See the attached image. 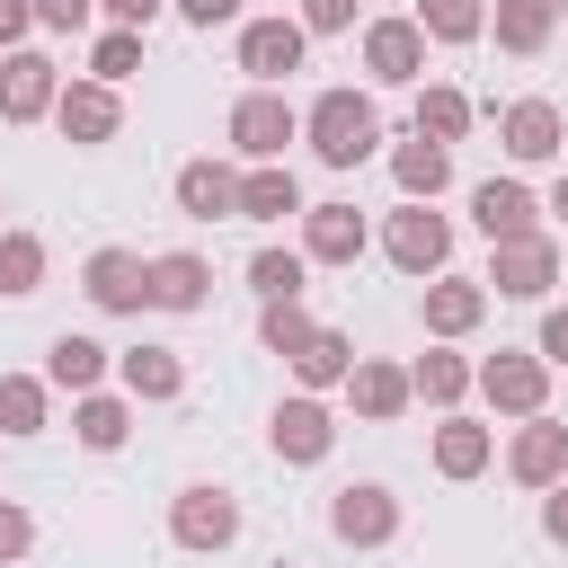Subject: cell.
Segmentation results:
<instances>
[{
    "label": "cell",
    "mask_w": 568,
    "mask_h": 568,
    "mask_svg": "<svg viewBox=\"0 0 568 568\" xmlns=\"http://www.w3.org/2000/svg\"><path fill=\"white\" fill-rule=\"evenodd\" d=\"M390 178H399V195H408V204H435V195L453 186V151H444V142H426V133H408V142L390 151Z\"/></svg>",
    "instance_id": "cell-18"
},
{
    "label": "cell",
    "mask_w": 568,
    "mask_h": 568,
    "mask_svg": "<svg viewBox=\"0 0 568 568\" xmlns=\"http://www.w3.org/2000/svg\"><path fill=\"white\" fill-rule=\"evenodd\" d=\"M133 71H142V36H133V27H106V36L89 44V80L115 89V80H133Z\"/></svg>",
    "instance_id": "cell-36"
},
{
    "label": "cell",
    "mask_w": 568,
    "mask_h": 568,
    "mask_svg": "<svg viewBox=\"0 0 568 568\" xmlns=\"http://www.w3.org/2000/svg\"><path fill=\"white\" fill-rule=\"evenodd\" d=\"M284 213H311L302 186H293V169H284V160L248 169V178H240V222H284Z\"/></svg>",
    "instance_id": "cell-25"
},
{
    "label": "cell",
    "mask_w": 568,
    "mask_h": 568,
    "mask_svg": "<svg viewBox=\"0 0 568 568\" xmlns=\"http://www.w3.org/2000/svg\"><path fill=\"white\" fill-rule=\"evenodd\" d=\"M470 222H479L488 248H497V240H532L541 204H532V186H515V178H479V186H470Z\"/></svg>",
    "instance_id": "cell-14"
},
{
    "label": "cell",
    "mask_w": 568,
    "mask_h": 568,
    "mask_svg": "<svg viewBox=\"0 0 568 568\" xmlns=\"http://www.w3.org/2000/svg\"><path fill=\"white\" fill-rule=\"evenodd\" d=\"M293 133H302V115L284 106V89H248V98L231 106V151H248L257 169H266V160H284V142H293Z\"/></svg>",
    "instance_id": "cell-6"
},
{
    "label": "cell",
    "mask_w": 568,
    "mask_h": 568,
    "mask_svg": "<svg viewBox=\"0 0 568 568\" xmlns=\"http://www.w3.org/2000/svg\"><path fill=\"white\" fill-rule=\"evenodd\" d=\"M204 293H213V266L195 248L151 257V311H204Z\"/></svg>",
    "instance_id": "cell-20"
},
{
    "label": "cell",
    "mask_w": 568,
    "mask_h": 568,
    "mask_svg": "<svg viewBox=\"0 0 568 568\" xmlns=\"http://www.w3.org/2000/svg\"><path fill=\"white\" fill-rule=\"evenodd\" d=\"M266 444H275V462H293V470H302V462H328V444H337V417H328V408L302 390V399H284V408L266 417Z\"/></svg>",
    "instance_id": "cell-11"
},
{
    "label": "cell",
    "mask_w": 568,
    "mask_h": 568,
    "mask_svg": "<svg viewBox=\"0 0 568 568\" xmlns=\"http://www.w3.org/2000/svg\"><path fill=\"white\" fill-rule=\"evenodd\" d=\"M488 284L506 293V302H541L550 284H559V248L532 231V240H497V257H488Z\"/></svg>",
    "instance_id": "cell-9"
},
{
    "label": "cell",
    "mask_w": 568,
    "mask_h": 568,
    "mask_svg": "<svg viewBox=\"0 0 568 568\" xmlns=\"http://www.w3.org/2000/svg\"><path fill=\"white\" fill-rule=\"evenodd\" d=\"M36 284H44V240L36 231H0V293L27 302Z\"/></svg>",
    "instance_id": "cell-34"
},
{
    "label": "cell",
    "mask_w": 568,
    "mask_h": 568,
    "mask_svg": "<svg viewBox=\"0 0 568 568\" xmlns=\"http://www.w3.org/2000/svg\"><path fill=\"white\" fill-rule=\"evenodd\" d=\"M302 133H311V151H320L328 169H355V160H373L382 115H373V98H364V89H320V98H311V115H302Z\"/></svg>",
    "instance_id": "cell-1"
},
{
    "label": "cell",
    "mask_w": 568,
    "mask_h": 568,
    "mask_svg": "<svg viewBox=\"0 0 568 568\" xmlns=\"http://www.w3.org/2000/svg\"><path fill=\"white\" fill-rule=\"evenodd\" d=\"M328 532L355 541V550H382V541H399V497H390L382 479H346V488L328 497Z\"/></svg>",
    "instance_id": "cell-3"
},
{
    "label": "cell",
    "mask_w": 568,
    "mask_h": 568,
    "mask_svg": "<svg viewBox=\"0 0 568 568\" xmlns=\"http://www.w3.org/2000/svg\"><path fill=\"white\" fill-rule=\"evenodd\" d=\"M488 453H497L488 426H470V417H444V426H435V470H444V479H479Z\"/></svg>",
    "instance_id": "cell-28"
},
{
    "label": "cell",
    "mask_w": 568,
    "mask_h": 568,
    "mask_svg": "<svg viewBox=\"0 0 568 568\" xmlns=\"http://www.w3.org/2000/svg\"><path fill=\"white\" fill-rule=\"evenodd\" d=\"M364 71H373L382 89L426 80V27H417V18H373V27H364Z\"/></svg>",
    "instance_id": "cell-8"
},
{
    "label": "cell",
    "mask_w": 568,
    "mask_h": 568,
    "mask_svg": "<svg viewBox=\"0 0 568 568\" xmlns=\"http://www.w3.org/2000/svg\"><path fill=\"white\" fill-rule=\"evenodd\" d=\"M408 382H417V399H426V408H453L462 390H479V364H462V355H444V346H426Z\"/></svg>",
    "instance_id": "cell-29"
},
{
    "label": "cell",
    "mask_w": 568,
    "mask_h": 568,
    "mask_svg": "<svg viewBox=\"0 0 568 568\" xmlns=\"http://www.w3.org/2000/svg\"><path fill=\"white\" fill-rule=\"evenodd\" d=\"M302 44H311L302 18H248V27H240V71H248L257 89H275L284 71H302Z\"/></svg>",
    "instance_id": "cell-7"
},
{
    "label": "cell",
    "mask_w": 568,
    "mask_h": 568,
    "mask_svg": "<svg viewBox=\"0 0 568 568\" xmlns=\"http://www.w3.org/2000/svg\"><path fill=\"white\" fill-rule=\"evenodd\" d=\"M479 399L506 408V417H541V399H550V364L524 355V346H497V355L479 364Z\"/></svg>",
    "instance_id": "cell-5"
},
{
    "label": "cell",
    "mask_w": 568,
    "mask_h": 568,
    "mask_svg": "<svg viewBox=\"0 0 568 568\" xmlns=\"http://www.w3.org/2000/svg\"><path fill=\"white\" fill-rule=\"evenodd\" d=\"M44 382H53V390H80V399H89V390L106 382V346H98V337H80V328H62V337L44 346Z\"/></svg>",
    "instance_id": "cell-23"
},
{
    "label": "cell",
    "mask_w": 568,
    "mask_h": 568,
    "mask_svg": "<svg viewBox=\"0 0 568 568\" xmlns=\"http://www.w3.org/2000/svg\"><path fill=\"white\" fill-rule=\"evenodd\" d=\"M541 364H568V311H541V346H532Z\"/></svg>",
    "instance_id": "cell-43"
},
{
    "label": "cell",
    "mask_w": 568,
    "mask_h": 568,
    "mask_svg": "<svg viewBox=\"0 0 568 568\" xmlns=\"http://www.w3.org/2000/svg\"><path fill=\"white\" fill-rule=\"evenodd\" d=\"M506 470H515L524 488H559V479H568V426H550V417H524V435L506 444Z\"/></svg>",
    "instance_id": "cell-17"
},
{
    "label": "cell",
    "mask_w": 568,
    "mask_h": 568,
    "mask_svg": "<svg viewBox=\"0 0 568 568\" xmlns=\"http://www.w3.org/2000/svg\"><path fill=\"white\" fill-rule=\"evenodd\" d=\"M115 382H124V399H178L186 390V364H178V346H124L115 355Z\"/></svg>",
    "instance_id": "cell-22"
},
{
    "label": "cell",
    "mask_w": 568,
    "mask_h": 568,
    "mask_svg": "<svg viewBox=\"0 0 568 568\" xmlns=\"http://www.w3.org/2000/svg\"><path fill=\"white\" fill-rule=\"evenodd\" d=\"M417 133L453 151V142L470 133V98H462V89H417Z\"/></svg>",
    "instance_id": "cell-35"
},
{
    "label": "cell",
    "mask_w": 568,
    "mask_h": 568,
    "mask_svg": "<svg viewBox=\"0 0 568 568\" xmlns=\"http://www.w3.org/2000/svg\"><path fill=\"white\" fill-rule=\"evenodd\" d=\"M488 27H497V44H506V53H524V62H532V53L550 44V27H559V18H550L541 0H497V9H488Z\"/></svg>",
    "instance_id": "cell-30"
},
{
    "label": "cell",
    "mask_w": 568,
    "mask_h": 568,
    "mask_svg": "<svg viewBox=\"0 0 568 568\" xmlns=\"http://www.w3.org/2000/svg\"><path fill=\"white\" fill-rule=\"evenodd\" d=\"M417 27H426V44H470V36H488V0H417Z\"/></svg>",
    "instance_id": "cell-31"
},
{
    "label": "cell",
    "mask_w": 568,
    "mask_h": 568,
    "mask_svg": "<svg viewBox=\"0 0 568 568\" xmlns=\"http://www.w3.org/2000/svg\"><path fill=\"white\" fill-rule=\"evenodd\" d=\"M382 248H390L399 275H444V257H453V222H444L435 204H399L390 231H382Z\"/></svg>",
    "instance_id": "cell-4"
},
{
    "label": "cell",
    "mask_w": 568,
    "mask_h": 568,
    "mask_svg": "<svg viewBox=\"0 0 568 568\" xmlns=\"http://www.w3.org/2000/svg\"><path fill=\"white\" fill-rule=\"evenodd\" d=\"M178 18H186V27H231L240 0H178Z\"/></svg>",
    "instance_id": "cell-44"
},
{
    "label": "cell",
    "mask_w": 568,
    "mask_h": 568,
    "mask_svg": "<svg viewBox=\"0 0 568 568\" xmlns=\"http://www.w3.org/2000/svg\"><path fill=\"white\" fill-rule=\"evenodd\" d=\"M71 435H80L89 453H115V444L133 435V399H115V390H89V399L71 408Z\"/></svg>",
    "instance_id": "cell-27"
},
{
    "label": "cell",
    "mask_w": 568,
    "mask_h": 568,
    "mask_svg": "<svg viewBox=\"0 0 568 568\" xmlns=\"http://www.w3.org/2000/svg\"><path fill=\"white\" fill-rule=\"evenodd\" d=\"M169 541H178V550H231V541H240V497L213 488V479L178 488V497H169Z\"/></svg>",
    "instance_id": "cell-2"
},
{
    "label": "cell",
    "mask_w": 568,
    "mask_h": 568,
    "mask_svg": "<svg viewBox=\"0 0 568 568\" xmlns=\"http://www.w3.org/2000/svg\"><path fill=\"white\" fill-rule=\"evenodd\" d=\"M346 373H355V337H346V328H311V346L293 355V382L320 399V390H328V382H346Z\"/></svg>",
    "instance_id": "cell-26"
},
{
    "label": "cell",
    "mask_w": 568,
    "mask_h": 568,
    "mask_svg": "<svg viewBox=\"0 0 568 568\" xmlns=\"http://www.w3.org/2000/svg\"><path fill=\"white\" fill-rule=\"evenodd\" d=\"M44 390L36 373H0V435H44Z\"/></svg>",
    "instance_id": "cell-33"
},
{
    "label": "cell",
    "mask_w": 568,
    "mask_h": 568,
    "mask_svg": "<svg viewBox=\"0 0 568 568\" xmlns=\"http://www.w3.org/2000/svg\"><path fill=\"white\" fill-rule=\"evenodd\" d=\"M89 18H98V0H36V27H53V36H71Z\"/></svg>",
    "instance_id": "cell-40"
},
{
    "label": "cell",
    "mask_w": 568,
    "mask_h": 568,
    "mask_svg": "<svg viewBox=\"0 0 568 568\" xmlns=\"http://www.w3.org/2000/svg\"><path fill=\"white\" fill-rule=\"evenodd\" d=\"M497 133H506V160H524V169L568 151V124H559V106H550V98H515V106L497 115Z\"/></svg>",
    "instance_id": "cell-13"
},
{
    "label": "cell",
    "mask_w": 568,
    "mask_h": 568,
    "mask_svg": "<svg viewBox=\"0 0 568 568\" xmlns=\"http://www.w3.org/2000/svg\"><path fill=\"white\" fill-rule=\"evenodd\" d=\"M178 213H195V222H231V213H240V178H231L222 160H186V169H178Z\"/></svg>",
    "instance_id": "cell-19"
},
{
    "label": "cell",
    "mask_w": 568,
    "mask_h": 568,
    "mask_svg": "<svg viewBox=\"0 0 568 568\" xmlns=\"http://www.w3.org/2000/svg\"><path fill=\"white\" fill-rule=\"evenodd\" d=\"M302 27L311 36H346L355 27V0H302Z\"/></svg>",
    "instance_id": "cell-39"
},
{
    "label": "cell",
    "mask_w": 568,
    "mask_h": 568,
    "mask_svg": "<svg viewBox=\"0 0 568 568\" xmlns=\"http://www.w3.org/2000/svg\"><path fill=\"white\" fill-rule=\"evenodd\" d=\"M80 293H89L98 311H142V302H151V257H133V248H89Z\"/></svg>",
    "instance_id": "cell-10"
},
{
    "label": "cell",
    "mask_w": 568,
    "mask_h": 568,
    "mask_svg": "<svg viewBox=\"0 0 568 568\" xmlns=\"http://www.w3.org/2000/svg\"><path fill=\"white\" fill-rule=\"evenodd\" d=\"M488 320V284H470V275H435L426 284V328L435 337H470Z\"/></svg>",
    "instance_id": "cell-21"
},
{
    "label": "cell",
    "mask_w": 568,
    "mask_h": 568,
    "mask_svg": "<svg viewBox=\"0 0 568 568\" xmlns=\"http://www.w3.org/2000/svg\"><path fill=\"white\" fill-rule=\"evenodd\" d=\"M302 257L311 266H355L364 257V213L355 204H311L302 213Z\"/></svg>",
    "instance_id": "cell-16"
},
{
    "label": "cell",
    "mask_w": 568,
    "mask_h": 568,
    "mask_svg": "<svg viewBox=\"0 0 568 568\" xmlns=\"http://www.w3.org/2000/svg\"><path fill=\"white\" fill-rule=\"evenodd\" d=\"M346 399H355V417H373V426H390L408 399H417V382L399 373V364H355L346 373Z\"/></svg>",
    "instance_id": "cell-24"
},
{
    "label": "cell",
    "mask_w": 568,
    "mask_h": 568,
    "mask_svg": "<svg viewBox=\"0 0 568 568\" xmlns=\"http://www.w3.org/2000/svg\"><path fill=\"white\" fill-rule=\"evenodd\" d=\"M311 328H320V320H311L302 302H266V320H257V337H266V346H275L284 364H293V355L311 346Z\"/></svg>",
    "instance_id": "cell-37"
},
{
    "label": "cell",
    "mask_w": 568,
    "mask_h": 568,
    "mask_svg": "<svg viewBox=\"0 0 568 568\" xmlns=\"http://www.w3.org/2000/svg\"><path fill=\"white\" fill-rule=\"evenodd\" d=\"M27 550H36V515L18 497H0V559H27Z\"/></svg>",
    "instance_id": "cell-38"
},
{
    "label": "cell",
    "mask_w": 568,
    "mask_h": 568,
    "mask_svg": "<svg viewBox=\"0 0 568 568\" xmlns=\"http://www.w3.org/2000/svg\"><path fill=\"white\" fill-rule=\"evenodd\" d=\"M53 98H62V80H53L44 53H0V115H9V124L53 115Z\"/></svg>",
    "instance_id": "cell-15"
},
{
    "label": "cell",
    "mask_w": 568,
    "mask_h": 568,
    "mask_svg": "<svg viewBox=\"0 0 568 568\" xmlns=\"http://www.w3.org/2000/svg\"><path fill=\"white\" fill-rule=\"evenodd\" d=\"M98 18H106V27H133V36H142V27L160 18V0H98Z\"/></svg>",
    "instance_id": "cell-42"
},
{
    "label": "cell",
    "mask_w": 568,
    "mask_h": 568,
    "mask_svg": "<svg viewBox=\"0 0 568 568\" xmlns=\"http://www.w3.org/2000/svg\"><path fill=\"white\" fill-rule=\"evenodd\" d=\"M541 532H550V541H559V550H568V479H559V488H550V497H541Z\"/></svg>",
    "instance_id": "cell-45"
},
{
    "label": "cell",
    "mask_w": 568,
    "mask_h": 568,
    "mask_svg": "<svg viewBox=\"0 0 568 568\" xmlns=\"http://www.w3.org/2000/svg\"><path fill=\"white\" fill-rule=\"evenodd\" d=\"M541 9H550V18H568V0H541Z\"/></svg>",
    "instance_id": "cell-47"
},
{
    "label": "cell",
    "mask_w": 568,
    "mask_h": 568,
    "mask_svg": "<svg viewBox=\"0 0 568 568\" xmlns=\"http://www.w3.org/2000/svg\"><path fill=\"white\" fill-rule=\"evenodd\" d=\"M541 213H559V222H568V169L550 178V195H541Z\"/></svg>",
    "instance_id": "cell-46"
},
{
    "label": "cell",
    "mask_w": 568,
    "mask_h": 568,
    "mask_svg": "<svg viewBox=\"0 0 568 568\" xmlns=\"http://www.w3.org/2000/svg\"><path fill=\"white\" fill-rule=\"evenodd\" d=\"M302 275H311V257H302V248H257V257H248L257 302H302Z\"/></svg>",
    "instance_id": "cell-32"
},
{
    "label": "cell",
    "mask_w": 568,
    "mask_h": 568,
    "mask_svg": "<svg viewBox=\"0 0 568 568\" xmlns=\"http://www.w3.org/2000/svg\"><path fill=\"white\" fill-rule=\"evenodd\" d=\"M27 27H36V0H0V53H27Z\"/></svg>",
    "instance_id": "cell-41"
},
{
    "label": "cell",
    "mask_w": 568,
    "mask_h": 568,
    "mask_svg": "<svg viewBox=\"0 0 568 568\" xmlns=\"http://www.w3.org/2000/svg\"><path fill=\"white\" fill-rule=\"evenodd\" d=\"M53 124H62V142H115L124 98H115L106 80H71V89L53 98Z\"/></svg>",
    "instance_id": "cell-12"
}]
</instances>
